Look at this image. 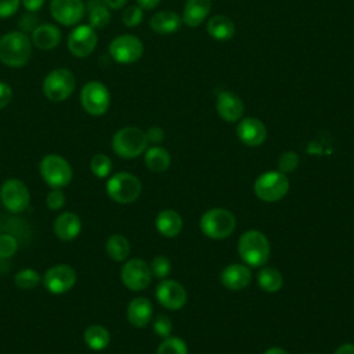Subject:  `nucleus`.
Returning a JSON list of instances; mask_svg holds the SVG:
<instances>
[{"label": "nucleus", "mask_w": 354, "mask_h": 354, "mask_svg": "<svg viewBox=\"0 0 354 354\" xmlns=\"http://www.w3.org/2000/svg\"><path fill=\"white\" fill-rule=\"evenodd\" d=\"M181 17L170 10L155 12L149 21L151 29L158 35H173L181 28Z\"/></svg>", "instance_id": "nucleus-21"}, {"label": "nucleus", "mask_w": 354, "mask_h": 354, "mask_svg": "<svg viewBox=\"0 0 354 354\" xmlns=\"http://www.w3.org/2000/svg\"><path fill=\"white\" fill-rule=\"evenodd\" d=\"M147 138H148V142H152V144H159L163 141L165 138V131L163 129H160L159 126H152L149 127L147 131Z\"/></svg>", "instance_id": "nucleus-43"}, {"label": "nucleus", "mask_w": 354, "mask_h": 354, "mask_svg": "<svg viewBox=\"0 0 354 354\" xmlns=\"http://www.w3.org/2000/svg\"><path fill=\"white\" fill-rule=\"evenodd\" d=\"M212 0H187L183 11V24L189 28L199 26L209 15Z\"/></svg>", "instance_id": "nucleus-23"}, {"label": "nucleus", "mask_w": 354, "mask_h": 354, "mask_svg": "<svg viewBox=\"0 0 354 354\" xmlns=\"http://www.w3.org/2000/svg\"><path fill=\"white\" fill-rule=\"evenodd\" d=\"M106 194L112 201L118 203H131L141 194V183L136 176L120 171L111 176L108 180Z\"/></svg>", "instance_id": "nucleus-7"}, {"label": "nucleus", "mask_w": 354, "mask_h": 354, "mask_svg": "<svg viewBox=\"0 0 354 354\" xmlns=\"http://www.w3.org/2000/svg\"><path fill=\"white\" fill-rule=\"evenodd\" d=\"M106 254L115 261H123L130 253V243L126 236L120 234L111 235L105 245Z\"/></svg>", "instance_id": "nucleus-30"}, {"label": "nucleus", "mask_w": 354, "mask_h": 354, "mask_svg": "<svg viewBox=\"0 0 354 354\" xmlns=\"http://www.w3.org/2000/svg\"><path fill=\"white\" fill-rule=\"evenodd\" d=\"M86 6L83 0H51V17L61 25L73 26L84 17Z\"/></svg>", "instance_id": "nucleus-15"}, {"label": "nucleus", "mask_w": 354, "mask_h": 354, "mask_svg": "<svg viewBox=\"0 0 354 354\" xmlns=\"http://www.w3.org/2000/svg\"><path fill=\"white\" fill-rule=\"evenodd\" d=\"M90 169L95 177L104 178L109 176L112 170V162L105 153H95L90 160Z\"/></svg>", "instance_id": "nucleus-34"}, {"label": "nucleus", "mask_w": 354, "mask_h": 354, "mask_svg": "<svg viewBox=\"0 0 354 354\" xmlns=\"http://www.w3.org/2000/svg\"><path fill=\"white\" fill-rule=\"evenodd\" d=\"M40 174L53 188L66 187L72 180V167L69 162L55 153L46 155L40 162Z\"/></svg>", "instance_id": "nucleus-9"}, {"label": "nucleus", "mask_w": 354, "mask_h": 354, "mask_svg": "<svg viewBox=\"0 0 354 354\" xmlns=\"http://www.w3.org/2000/svg\"><path fill=\"white\" fill-rule=\"evenodd\" d=\"M120 278L123 285L130 290H142L151 283L152 272L144 260L131 259L122 267Z\"/></svg>", "instance_id": "nucleus-13"}, {"label": "nucleus", "mask_w": 354, "mask_h": 354, "mask_svg": "<svg viewBox=\"0 0 354 354\" xmlns=\"http://www.w3.org/2000/svg\"><path fill=\"white\" fill-rule=\"evenodd\" d=\"M21 3L26 11L36 12L43 7L44 0H21Z\"/></svg>", "instance_id": "nucleus-44"}, {"label": "nucleus", "mask_w": 354, "mask_h": 354, "mask_svg": "<svg viewBox=\"0 0 354 354\" xmlns=\"http://www.w3.org/2000/svg\"><path fill=\"white\" fill-rule=\"evenodd\" d=\"M270 242L260 231H246L238 241V253L241 259L250 267L264 266L270 257Z\"/></svg>", "instance_id": "nucleus-2"}, {"label": "nucleus", "mask_w": 354, "mask_h": 354, "mask_svg": "<svg viewBox=\"0 0 354 354\" xmlns=\"http://www.w3.org/2000/svg\"><path fill=\"white\" fill-rule=\"evenodd\" d=\"M142 10H153L159 6L160 0H136Z\"/></svg>", "instance_id": "nucleus-45"}, {"label": "nucleus", "mask_w": 354, "mask_h": 354, "mask_svg": "<svg viewBox=\"0 0 354 354\" xmlns=\"http://www.w3.org/2000/svg\"><path fill=\"white\" fill-rule=\"evenodd\" d=\"M111 58L118 64H133L142 57V41L133 35L116 36L108 47Z\"/></svg>", "instance_id": "nucleus-10"}, {"label": "nucleus", "mask_w": 354, "mask_h": 354, "mask_svg": "<svg viewBox=\"0 0 354 354\" xmlns=\"http://www.w3.org/2000/svg\"><path fill=\"white\" fill-rule=\"evenodd\" d=\"M152 304L145 297H134L127 306V319L136 328H144L152 318Z\"/></svg>", "instance_id": "nucleus-24"}, {"label": "nucleus", "mask_w": 354, "mask_h": 354, "mask_svg": "<svg viewBox=\"0 0 354 354\" xmlns=\"http://www.w3.org/2000/svg\"><path fill=\"white\" fill-rule=\"evenodd\" d=\"M87 19L93 29H102L111 21V8L102 0H88L87 1Z\"/></svg>", "instance_id": "nucleus-27"}, {"label": "nucleus", "mask_w": 354, "mask_h": 354, "mask_svg": "<svg viewBox=\"0 0 354 354\" xmlns=\"http://www.w3.org/2000/svg\"><path fill=\"white\" fill-rule=\"evenodd\" d=\"M252 272L243 264H230L221 271V283L231 289L239 290L250 283Z\"/></svg>", "instance_id": "nucleus-20"}, {"label": "nucleus", "mask_w": 354, "mask_h": 354, "mask_svg": "<svg viewBox=\"0 0 354 354\" xmlns=\"http://www.w3.org/2000/svg\"><path fill=\"white\" fill-rule=\"evenodd\" d=\"M82 230V221L77 214L72 212L61 213L54 221V232L61 241L75 239Z\"/></svg>", "instance_id": "nucleus-22"}, {"label": "nucleus", "mask_w": 354, "mask_h": 354, "mask_svg": "<svg viewBox=\"0 0 354 354\" xmlns=\"http://www.w3.org/2000/svg\"><path fill=\"white\" fill-rule=\"evenodd\" d=\"M14 282L21 289H33L40 283V275L33 268H24L15 274Z\"/></svg>", "instance_id": "nucleus-33"}, {"label": "nucleus", "mask_w": 354, "mask_h": 354, "mask_svg": "<svg viewBox=\"0 0 354 354\" xmlns=\"http://www.w3.org/2000/svg\"><path fill=\"white\" fill-rule=\"evenodd\" d=\"M234 214L221 207L210 209L201 217V230L210 239H224L230 236L235 230Z\"/></svg>", "instance_id": "nucleus-5"}, {"label": "nucleus", "mask_w": 354, "mask_h": 354, "mask_svg": "<svg viewBox=\"0 0 354 354\" xmlns=\"http://www.w3.org/2000/svg\"><path fill=\"white\" fill-rule=\"evenodd\" d=\"M21 0H0V18L14 15L19 8Z\"/></svg>", "instance_id": "nucleus-41"}, {"label": "nucleus", "mask_w": 354, "mask_h": 354, "mask_svg": "<svg viewBox=\"0 0 354 354\" xmlns=\"http://www.w3.org/2000/svg\"><path fill=\"white\" fill-rule=\"evenodd\" d=\"M206 29H207L209 36L218 41L230 40L235 33L234 22L225 15L212 17L206 25Z\"/></svg>", "instance_id": "nucleus-26"}, {"label": "nucleus", "mask_w": 354, "mask_h": 354, "mask_svg": "<svg viewBox=\"0 0 354 354\" xmlns=\"http://www.w3.org/2000/svg\"><path fill=\"white\" fill-rule=\"evenodd\" d=\"M109 8H112V10H119V8H122L124 4H126V1L127 0H102Z\"/></svg>", "instance_id": "nucleus-47"}, {"label": "nucleus", "mask_w": 354, "mask_h": 354, "mask_svg": "<svg viewBox=\"0 0 354 354\" xmlns=\"http://www.w3.org/2000/svg\"><path fill=\"white\" fill-rule=\"evenodd\" d=\"M153 330L160 337L170 336L171 332V321L166 315H158L153 321Z\"/></svg>", "instance_id": "nucleus-39"}, {"label": "nucleus", "mask_w": 354, "mask_h": 354, "mask_svg": "<svg viewBox=\"0 0 354 354\" xmlns=\"http://www.w3.org/2000/svg\"><path fill=\"white\" fill-rule=\"evenodd\" d=\"M144 160H145L147 167L151 171L162 173V171H166L169 169L171 158H170V153L165 148L155 145V147H151V148L145 149Z\"/></svg>", "instance_id": "nucleus-28"}, {"label": "nucleus", "mask_w": 354, "mask_h": 354, "mask_svg": "<svg viewBox=\"0 0 354 354\" xmlns=\"http://www.w3.org/2000/svg\"><path fill=\"white\" fill-rule=\"evenodd\" d=\"M83 337H84V343L94 351H101L106 348V346L111 342L109 332L101 325H90L84 330Z\"/></svg>", "instance_id": "nucleus-29"}, {"label": "nucleus", "mask_w": 354, "mask_h": 354, "mask_svg": "<svg viewBox=\"0 0 354 354\" xmlns=\"http://www.w3.org/2000/svg\"><path fill=\"white\" fill-rule=\"evenodd\" d=\"M170 261L166 256H156L152 263H151V272L152 275H155L156 278H165L169 275L170 272Z\"/></svg>", "instance_id": "nucleus-37"}, {"label": "nucleus", "mask_w": 354, "mask_h": 354, "mask_svg": "<svg viewBox=\"0 0 354 354\" xmlns=\"http://www.w3.org/2000/svg\"><path fill=\"white\" fill-rule=\"evenodd\" d=\"M61 30L53 24H40L32 30V44L40 50H53L61 41Z\"/></svg>", "instance_id": "nucleus-19"}, {"label": "nucleus", "mask_w": 354, "mask_h": 354, "mask_svg": "<svg viewBox=\"0 0 354 354\" xmlns=\"http://www.w3.org/2000/svg\"><path fill=\"white\" fill-rule=\"evenodd\" d=\"M156 354H188V348L184 340L176 336H167L159 344Z\"/></svg>", "instance_id": "nucleus-32"}, {"label": "nucleus", "mask_w": 354, "mask_h": 354, "mask_svg": "<svg viewBox=\"0 0 354 354\" xmlns=\"http://www.w3.org/2000/svg\"><path fill=\"white\" fill-rule=\"evenodd\" d=\"M148 147V138L145 131L138 127L127 126L119 129L112 137V149L113 152L124 159H131L142 152Z\"/></svg>", "instance_id": "nucleus-3"}, {"label": "nucleus", "mask_w": 354, "mask_h": 354, "mask_svg": "<svg viewBox=\"0 0 354 354\" xmlns=\"http://www.w3.org/2000/svg\"><path fill=\"white\" fill-rule=\"evenodd\" d=\"M43 283L50 293H65L76 283V271L68 264L54 266L46 271Z\"/></svg>", "instance_id": "nucleus-14"}, {"label": "nucleus", "mask_w": 354, "mask_h": 354, "mask_svg": "<svg viewBox=\"0 0 354 354\" xmlns=\"http://www.w3.org/2000/svg\"><path fill=\"white\" fill-rule=\"evenodd\" d=\"M264 354H288V353L281 347H271V348L266 350Z\"/></svg>", "instance_id": "nucleus-48"}, {"label": "nucleus", "mask_w": 354, "mask_h": 354, "mask_svg": "<svg viewBox=\"0 0 354 354\" xmlns=\"http://www.w3.org/2000/svg\"><path fill=\"white\" fill-rule=\"evenodd\" d=\"M46 202H47V206L51 209V210H58L64 206L65 203V195L64 192L61 191V188H53L47 198H46Z\"/></svg>", "instance_id": "nucleus-40"}, {"label": "nucleus", "mask_w": 354, "mask_h": 354, "mask_svg": "<svg viewBox=\"0 0 354 354\" xmlns=\"http://www.w3.org/2000/svg\"><path fill=\"white\" fill-rule=\"evenodd\" d=\"M310 354H313V353H310Z\"/></svg>", "instance_id": "nucleus-49"}, {"label": "nucleus", "mask_w": 354, "mask_h": 354, "mask_svg": "<svg viewBox=\"0 0 354 354\" xmlns=\"http://www.w3.org/2000/svg\"><path fill=\"white\" fill-rule=\"evenodd\" d=\"M216 109L223 120L232 123L242 118L245 105L236 94L231 91H221L216 100Z\"/></svg>", "instance_id": "nucleus-18"}, {"label": "nucleus", "mask_w": 354, "mask_h": 354, "mask_svg": "<svg viewBox=\"0 0 354 354\" xmlns=\"http://www.w3.org/2000/svg\"><path fill=\"white\" fill-rule=\"evenodd\" d=\"M97 41H98V36L95 33V29H93L87 24V25L75 26L68 35L66 44H68V50L73 57L86 58L95 50Z\"/></svg>", "instance_id": "nucleus-12"}, {"label": "nucleus", "mask_w": 354, "mask_h": 354, "mask_svg": "<svg viewBox=\"0 0 354 354\" xmlns=\"http://www.w3.org/2000/svg\"><path fill=\"white\" fill-rule=\"evenodd\" d=\"M12 100V88L10 84L0 82V109L6 108Z\"/></svg>", "instance_id": "nucleus-42"}, {"label": "nucleus", "mask_w": 354, "mask_h": 354, "mask_svg": "<svg viewBox=\"0 0 354 354\" xmlns=\"http://www.w3.org/2000/svg\"><path fill=\"white\" fill-rule=\"evenodd\" d=\"M32 40L25 32L12 30L0 37V62L8 68H22L32 55Z\"/></svg>", "instance_id": "nucleus-1"}, {"label": "nucleus", "mask_w": 354, "mask_h": 354, "mask_svg": "<svg viewBox=\"0 0 354 354\" xmlns=\"http://www.w3.org/2000/svg\"><path fill=\"white\" fill-rule=\"evenodd\" d=\"M18 249V242L14 236L4 234L0 235V257L1 259H8L15 254Z\"/></svg>", "instance_id": "nucleus-38"}, {"label": "nucleus", "mask_w": 354, "mask_h": 354, "mask_svg": "<svg viewBox=\"0 0 354 354\" xmlns=\"http://www.w3.org/2000/svg\"><path fill=\"white\" fill-rule=\"evenodd\" d=\"M76 87V77L66 68H55L48 72L43 80V94L53 102H61L69 98Z\"/></svg>", "instance_id": "nucleus-4"}, {"label": "nucleus", "mask_w": 354, "mask_h": 354, "mask_svg": "<svg viewBox=\"0 0 354 354\" xmlns=\"http://www.w3.org/2000/svg\"><path fill=\"white\" fill-rule=\"evenodd\" d=\"M155 225L160 235H163L166 238H173L180 234V231L183 228V220H181V216L176 210L166 209L158 214Z\"/></svg>", "instance_id": "nucleus-25"}, {"label": "nucleus", "mask_w": 354, "mask_h": 354, "mask_svg": "<svg viewBox=\"0 0 354 354\" xmlns=\"http://www.w3.org/2000/svg\"><path fill=\"white\" fill-rule=\"evenodd\" d=\"M289 191V180L279 170H270L259 176L254 181V194L264 202L282 199Z\"/></svg>", "instance_id": "nucleus-6"}, {"label": "nucleus", "mask_w": 354, "mask_h": 354, "mask_svg": "<svg viewBox=\"0 0 354 354\" xmlns=\"http://www.w3.org/2000/svg\"><path fill=\"white\" fill-rule=\"evenodd\" d=\"M80 104L88 115L101 116L109 109L111 93L101 82H87L80 90Z\"/></svg>", "instance_id": "nucleus-8"}, {"label": "nucleus", "mask_w": 354, "mask_h": 354, "mask_svg": "<svg viewBox=\"0 0 354 354\" xmlns=\"http://www.w3.org/2000/svg\"><path fill=\"white\" fill-rule=\"evenodd\" d=\"M299 155L293 151H286L283 153L279 155V159H278V170L283 174H288V173H292L297 165H299Z\"/></svg>", "instance_id": "nucleus-36"}, {"label": "nucleus", "mask_w": 354, "mask_h": 354, "mask_svg": "<svg viewBox=\"0 0 354 354\" xmlns=\"http://www.w3.org/2000/svg\"><path fill=\"white\" fill-rule=\"evenodd\" d=\"M156 299L163 307L169 310H178L185 304L187 293L184 286L177 281L165 279L156 286Z\"/></svg>", "instance_id": "nucleus-16"}, {"label": "nucleus", "mask_w": 354, "mask_h": 354, "mask_svg": "<svg viewBox=\"0 0 354 354\" xmlns=\"http://www.w3.org/2000/svg\"><path fill=\"white\" fill-rule=\"evenodd\" d=\"M236 136L248 147H259L267 138V129L257 118H245L236 126Z\"/></svg>", "instance_id": "nucleus-17"}, {"label": "nucleus", "mask_w": 354, "mask_h": 354, "mask_svg": "<svg viewBox=\"0 0 354 354\" xmlns=\"http://www.w3.org/2000/svg\"><path fill=\"white\" fill-rule=\"evenodd\" d=\"M142 19H144V10L138 4L129 6L122 14V21L127 28L138 26L142 22Z\"/></svg>", "instance_id": "nucleus-35"}, {"label": "nucleus", "mask_w": 354, "mask_h": 354, "mask_svg": "<svg viewBox=\"0 0 354 354\" xmlns=\"http://www.w3.org/2000/svg\"><path fill=\"white\" fill-rule=\"evenodd\" d=\"M333 354H354V344L353 343H344Z\"/></svg>", "instance_id": "nucleus-46"}, {"label": "nucleus", "mask_w": 354, "mask_h": 354, "mask_svg": "<svg viewBox=\"0 0 354 354\" xmlns=\"http://www.w3.org/2000/svg\"><path fill=\"white\" fill-rule=\"evenodd\" d=\"M257 282H259V286L264 292L274 293V292H278L282 288L283 278H282V274L277 268L267 267V268H263V270L259 271Z\"/></svg>", "instance_id": "nucleus-31"}, {"label": "nucleus", "mask_w": 354, "mask_h": 354, "mask_svg": "<svg viewBox=\"0 0 354 354\" xmlns=\"http://www.w3.org/2000/svg\"><path fill=\"white\" fill-rule=\"evenodd\" d=\"M0 199L6 209L12 213L24 212L30 201L28 187L18 178H8L0 188Z\"/></svg>", "instance_id": "nucleus-11"}]
</instances>
